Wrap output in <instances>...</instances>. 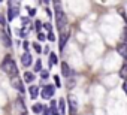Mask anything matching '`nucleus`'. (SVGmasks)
Segmentation results:
<instances>
[{
	"label": "nucleus",
	"mask_w": 127,
	"mask_h": 115,
	"mask_svg": "<svg viewBox=\"0 0 127 115\" xmlns=\"http://www.w3.org/2000/svg\"><path fill=\"white\" fill-rule=\"evenodd\" d=\"M2 70L9 76V78H15V76H18V67H17V64H15V61H14V58L11 55H8V57H5L3 58V61H2Z\"/></svg>",
	"instance_id": "1"
},
{
	"label": "nucleus",
	"mask_w": 127,
	"mask_h": 115,
	"mask_svg": "<svg viewBox=\"0 0 127 115\" xmlns=\"http://www.w3.org/2000/svg\"><path fill=\"white\" fill-rule=\"evenodd\" d=\"M54 8H55V23H57V29L63 33V31L66 30V27H67V17H66L64 12H63V9L60 6V2H55L54 3Z\"/></svg>",
	"instance_id": "2"
},
{
	"label": "nucleus",
	"mask_w": 127,
	"mask_h": 115,
	"mask_svg": "<svg viewBox=\"0 0 127 115\" xmlns=\"http://www.w3.org/2000/svg\"><path fill=\"white\" fill-rule=\"evenodd\" d=\"M11 84L14 88H17L20 93H24V81L20 78V76H15V78H11Z\"/></svg>",
	"instance_id": "3"
},
{
	"label": "nucleus",
	"mask_w": 127,
	"mask_h": 115,
	"mask_svg": "<svg viewBox=\"0 0 127 115\" xmlns=\"http://www.w3.org/2000/svg\"><path fill=\"white\" fill-rule=\"evenodd\" d=\"M40 94H42V97H43L45 100H46V99H51V97L55 94V87H54V85H46V87L42 88V93H40Z\"/></svg>",
	"instance_id": "4"
},
{
	"label": "nucleus",
	"mask_w": 127,
	"mask_h": 115,
	"mask_svg": "<svg viewBox=\"0 0 127 115\" xmlns=\"http://www.w3.org/2000/svg\"><path fill=\"white\" fill-rule=\"evenodd\" d=\"M21 63H23L24 67H29V66L33 64V57H32V54L29 51H24V54L21 57Z\"/></svg>",
	"instance_id": "5"
},
{
	"label": "nucleus",
	"mask_w": 127,
	"mask_h": 115,
	"mask_svg": "<svg viewBox=\"0 0 127 115\" xmlns=\"http://www.w3.org/2000/svg\"><path fill=\"white\" fill-rule=\"evenodd\" d=\"M117 52L127 61V43H126V42H120V43L117 45Z\"/></svg>",
	"instance_id": "6"
},
{
	"label": "nucleus",
	"mask_w": 127,
	"mask_h": 115,
	"mask_svg": "<svg viewBox=\"0 0 127 115\" xmlns=\"http://www.w3.org/2000/svg\"><path fill=\"white\" fill-rule=\"evenodd\" d=\"M0 40H2V43H3L6 48L12 46V40H11V37L8 36V33H6L5 30H0Z\"/></svg>",
	"instance_id": "7"
},
{
	"label": "nucleus",
	"mask_w": 127,
	"mask_h": 115,
	"mask_svg": "<svg viewBox=\"0 0 127 115\" xmlns=\"http://www.w3.org/2000/svg\"><path fill=\"white\" fill-rule=\"evenodd\" d=\"M60 66H61V75H63V76H64V78H70V76H72L73 72H72V69L69 67V64H67L66 61H63Z\"/></svg>",
	"instance_id": "8"
},
{
	"label": "nucleus",
	"mask_w": 127,
	"mask_h": 115,
	"mask_svg": "<svg viewBox=\"0 0 127 115\" xmlns=\"http://www.w3.org/2000/svg\"><path fill=\"white\" fill-rule=\"evenodd\" d=\"M69 105H70V115H76V109H78V102L75 99V96H69Z\"/></svg>",
	"instance_id": "9"
},
{
	"label": "nucleus",
	"mask_w": 127,
	"mask_h": 115,
	"mask_svg": "<svg viewBox=\"0 0 127 115\" xmlns=\"http://www.w3.org/2000/svg\"><path fill=\"white\" fill-rule=\"evenodd\" d=\"M67 39H69V33L63 31V33H61V36H60V42H58V49H60V51H63V48L66 46Z\"/></svg>",
	"instance_id": "10"
},
{
	"label": "nucleus",
	"mask_w": 127,
	"mask_h": 115,
	"mask_svg": "<svg viewBox=\"0 0 127 115\" xmlns=\"http://www.w3.org/2000/svg\"><path fill=\"white\" fill-rule=\"evenodd\" d=\"M20 15V8H9L8 9V20L12 21Z\"/></svg>",
	"instance_id": "11"
},
{
	"label": "nucleus",
	"mask_w": 127,
	"mask_h": 115,
	"mask_svg": "<svg viewBox=\"0 0 127 115\" xmlns=\"http://www.w3.org/2000/svg\"><path fill=\"white\" fill-rule=\"evenodd\" d=\"M29 93H30V97H32V100H36V97L39 96V87L37 85H30L29 87Z\"/></svg>",
	"instance_id": "12"
},
{
	"label": "nucleus",
	"mask_w": 127,
	"mask_h": 115,
	"mask_svg": "<svg viewBox=\"0 0 127 115\" xmlns=\"http://www.w3.org/2000/svg\"><path fill=\"white\" fill-rule=\"evenodd\" d=\"M57 106H58V112L61 115H64V112H66V102L63 100V99H60L58 103H57Z\"/></svg>",
	"instance_id": "13"
},
{
	"label": "nucleus",
	"mask_w": 127,
	"mask_h": 115,
	"mask_svg": "<svg viewBox=\"0 0 127 115\" xmlns=\"http://www.w3.org/2000/svg\"><path fill=\"white\" fill-rule=\"evenodd\" d=\"M23 81H24V82H29V84H32V82L34 81V75H33L32 72H26V73H24V78H23Z\"/></svg>",
	"instance_id": "14"
},
{
	"label": "nucleus",
	"mask_w": 127,
	"mask_h": 115,
	"mask_svg": "<svg viewBox=\"0 0 127 115\" xmlns=\"http://www.w3.org/2000/svg\"><path fill=\"white\" fill-rule=\"evenodd\" d=\"M43 109H45V106L40 105V103H34V105L32 106V111H33L34 114H40V112H43Z\"/></svg>",
	"instance_id": "15"
},
{
	"label": "nucleus",
	"mask_w": 127,
	"mask_h": 115,
	"mask_svg": "<svg viewBox=\"0 0 127 115\" xmlns=\"http://www.w3.org/2000/svg\"><path fill=\"white\" fill-rule=\"evenodd\" d=\"M120 76L127 82V63H124V64L121 66V69H120Z\"/></svg>",
	"instance_id": "16"
},
{
	"label": "nucleus",
	"mask_w": 127,
	"mask_h": 115,
	"mask_svg": "<svg viewBox=\"0 0 127 115\" xmlns=\"http://www.w3.org/2000/svg\"><path fill=\"white\" fill-rule=\"evenodd\" d=\"M55 64H57V55H55L54 52H49V66H48V67L51 69V67L55 66Z\"/></svg>",
	"instance_id": "17"
},
{
	"label": "nucleus",
	"mask_w": 127,
	"mask_h": 115,
	"mask_svg": "<svg viewBox=\"0 0 127 115\" xmlns=\"http://www.w3.org/2000/svg\"><path fill=\"white\" fill-rule=\"evenodd\" d=\"M9 8H20V0H8Z\"/></svg>",
	"instance_id": "18"
},
{
	"label": "nucleus",
	"mask_w": 127,
	"mask_h": 115,
	"mask_svg": "<svg viewBox=\"0 0 127 115\" xmlns=\"http://www.w3.org/2000/svg\"><path fill=\"white\" fill-rule=\"evenodd\" d=\"M42 70V60H36V64H34V72H40Z\"/></svg>",
	"instance_id": "19"
},
{
	"label": "nucleus",
	"mask_w": 127,
	"mask_h": 115,
	"mask_svg": "<svg viewBox=\"0 0 127 115\" xmlns=\"http://www.w3.org/2000/svg\"><path fill=\"white\" fill-rule=\"evenodd\" d=\"M33 49H34V51H36L37 54H42V51H43V49H42V46H40L39 43H36V42L33 43Z\"/></svg>",
	"instance_id": "20"
},
{
	"label": "nucleus",
	"mask_w": 127,
	"mask_h": 115,
	"mask_svg": "<svg viewBox=\"0 0 127 115\" xmlns=\"http://www.w3.org/2000/svg\"><path fill=\"white\" fill-rule=\"evenodd\" d=\"M40 27H43V24L37 20V21L34 23V29H36V31H39V33H40Z\"/></svg>",
	"instance_id": "21"
},
{
	"label": "nucleus",
	"mask_w": 127,
	"mask_h": 115,
	"mask_svg": "<svg viewBox=\"0 0 127 115\" xmlns=\"http://www.w3.org/2000/svg\"><path fill=\"white\" fill-rule=\"evenodd\" d=\"M48 76H49V72L48 70H40V78L42 79H46Z\"/></svg>",
	"instance_id": "22"
},
{
	"label": "nucleus",
	"mask_w": 127,
	"mask_h": 115,
	"mask_svg": "<svg viewBox=\"0 0 127 115\" xmlns=\"http://www.w3.org/2000/svg\"><path fill=\"white\" fill-rule=\"evenodd\" d=\"M73 87H75V79L67 78V88H73Z\"/></svg>",
	"instance_id": "23"
},
{
	"label": "nucleus",
	"mask_w": 127,
	"mask_h": 115,
	"mask_svg": "<svg viewBox=\"0 0 127 115\" xmlns=\"http://www.w3.org/2000/svg\"><path fill=\"white\" fill-rule=\"evenodd\" d=\"M21 23H23V26H29L30 24V20L27 17H21Z\"/></svg>",
	"instance_id": "24"
},
{
	"label": "nucleus",
	"mask_w": 127,
	"mask_h": 115,
	"mask_svg": "<svg viewBox=\"0 0 127 115\" xmlns=\"http://www.w3.org/2000/svg\"><path fill=\"white\" fill-rule=\"evenodd\" d=\"M43 29H45V30H46L48 33H49V31H52V26H51L49 23H46V24H43Z\"/></svg>",
	"instance_id": "25"
},
{
	"label": "nucleus",
	"mask_w": 127,
	"mask_h": 115,
	"mask_svg": "<svg viewBox=\"0 0 127 115\" xmlns=\"http://www.w3.org/2000/svg\"><path fill=\"white\" fill-rule=\"evenodd\" d=\"M54 82H55V87H58V88H60V87H61V82H60V78H58V76H57V75H55V76H54Z\"/></svg>",
	"instance_id": "26"
},
{
	"label": "nucleus",
	"mask_w": 127,
	"mask_h": 115,
	"mask_svg": "<svg viewBox=\"0 0 127 115\" xmlns=\"http://www.w3.org/2000/svg\"><path fill=\"white\" fill-rule=\"evenodd\" d=\"M123 40L127 43V29H124V30H123Z\"/></svg>",
	"instance_id": "27"
},
{
	"label": "nucleus",
	"mask_w": 127,
	"mask_h": 115,
	"mask_svg": "<svg viewBox=\"0 0 127 115\" xmlns=\"http://www.w3.org/2000/svg\"><path fill=\"white\" fill-rule=\"evenodd\" d=\"M48 39H49L51 42H52V40H55V36H54V33H52V31H49V33H48Z\"/></svg>",
	"instance_id": "28"
},
{
	"label": "nucleus",
	"mask_w": 127,
	"mask_h": 115,
	"mask_svg": "<svg viewBox=\"0 0 127 115\" xmlns=\"http://www.w3.org/2000/svg\"><path fill=\"white\" fill-rule=\"evenodd\" d=\"M29 46H30V45H29V42H27V40H24V42H23V48H24L26 51H29Z\"/></svg>",
	"instance_id": "29"
},
{
	"label": "nucleus",
	"mask_w": 127,
	"mask_h": 115,
	"mask_svg": "<svg viewBox=\"0 0 127 115\" xmlns=\"http://www.w3.org/2000/svg\"><path fill=\"white\" fill-rule=\"evenodd\" d=\"M37 37H39V40H45V37H46V36H45L43 33H37Z\"/></svg>",
	"instance_id": "30"
},
{
	"label": "nucleus",
	"mask_w": 127,
	"mask_h": 115,
	"mask_svg": "<svg viewBox=\"0 0 127 115\" xmlns=\"http://www.w3.org/2000/svg\"><path fill=\"white\" fill-rule=\"evenodd\" d=\"M34 14H36V9H29V15L30 17H33Z\"/></svg>",
	"instance_id": "31"
},
{
	"label": "nucleus",
	"mask_w": 127,
	"mask_h": 115,
	"mask_svg": "<svg viewBox=\"0 0 127 115\" xmlns=\"http://www.w3.org/2000/svg\"><path fill=\"white\" fill-rule=\"evenodd\" d=\"M0 24L5 26V18H3V15H2V14H0Z\"/></svg>",
	"instance_id": "32"
},
{
	"label": "nucleus",
	"mask_w": 127,
	"mask_h": 115,
	"mask_svg": "<svg viewBox=\"0 0 127 115\" xmlns=\"http://www.w3.org/2000/svg\"><path fill=\"white\" fill-rule=\"evenodd\" d=\"M49 52H51V51H49V48H48V46H45V48H43V54H46V55H48Z\"/></svg>",
	"instance_id": "33"
},
{
	"label": "nucleus",
	"mask_w": 127,
	"mask_h": 115,
	"mask_svg": "<svg viewBox=\"0 0 127 115\" xmlns=\"http://www.w3.org/2000/svg\"><path fill=\"white\" fill-rule=\"evenodd\" d=\"M123 90H124V93L127 94V82H124V84H123Z\"/></svg>",
	"instance_id": "34"
},
{
	"label": "nucleus",
	"mask_w": 127,
	"mask_h": 115,
	"mask_svg": "<svg viewBox=\"0 0 127 115\" xmlns=\"http://www.w3.org/2000/svg\"><path fill=\"white\" fill-rule=\"evenodd\" d=\"M55 2H60V0H54V3H55Z\"/></svg>",
	"instance_id": "35"
},
{
	"label": "nucleus",
	"mask_w": 127,
	"mask_h": 115,
	"mask_svg": "<svg viewBox=\"0 0 127 115\" xmlns=\"http://www.w3.org/2000/svg\"><path fill=\"white\" fill-rule=\"evenodd\" d=\"M21 115H26V114H21Z\"/></svg>",
	"instance_id": "36"
},
{
	"label": "nucleus",
	"mask_w": 127,
	"mask_h": 115,
	"mask_svg": "<svg viewBox=\"0 0 127 115\" xmlns=\"http://www.w3.org/2000/svg\"><path fill=\"white\" fill-rule=\"evenodd\" d=\"M76 115H78V114H76Z\"/></svg>",
	"instance_id": "37"
}]
</instances>
